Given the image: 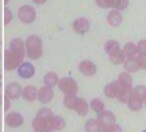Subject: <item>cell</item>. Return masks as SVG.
<instances>
[{
    "label": "cell",
    "mask_w": 146,
    "mask_h": 132,
    "mask_svg": "<svg viewBox=\"0 0 146 132\" xmlns=\"http://www.w3.org/2000/svg\"><path fill=\"white\" fill-rule=\"evenodd\" d=\"M25 51L26 56L31 60H36L42 56V39L38 35H29L25 41Z\"/></svg>",
    "instance_id": "6da1fadb"
},
{
    "label": "cell",
    "mask_w": 146,
    "mask_h": 132,
    "mask_svg": "<svg viewBox=\"0 0 146 132\" xmlns=\"http://www.w3.org/2000/svg\"><path fill=\"white\" fill-rule=\"evenodd\" d=\"M26 55L24 54H20V52L12 51V50H7L5 54H4V68L7 71H13V69H17L21 63H24V58Z\"/></svg>",
    "instance_id": "7a4b0ae2"
},
{
    "label": "cell",
    "mask_w": 146,
    "mask_h": 132,
    "mask_svg": "<svg viewBox=\"0 0 146 132\" xmlns=\"http://www.w3.org/2000/svg\"><path fill=\"white\" fill-rule=\"evenodd\" d=\"M59 89L64 93V94H76L78 92V85H77L76 80L73 77H63L58 83Z\"/></svg>",
    "instance_id": "3957f363"
},
{
    "label": "cell",
    "mask_w": 146,
    "mask_h": 132,
    "mask_svg": "<svg viewBox=\"0 0 146 132\" xmlns=\"http://www.w3.org/2000/svg\"><path fill=\"white\" fill-rule=\"evenodd\" d=\"M36 17V12L31 5H22L18 9V19L24 24H31Z\"/></svg>",
    "instance_id": "277c9868"
},
{
    "label": "cell",
    "mask_w": 146,
    "mask_h": 132,
    "mask_svg": "<svg viewBox=\"0 0 146 132\" xmlns=\"http://www.w3.org/2000/svg\"><path fill=\"white\" fill-rule=\"evenodd\" d=\"M97 120H98V123L100 124L102 128L111 127L112 124L116 123V118H115V115H113V113H111V111H108V110H104V111H102V113L98 114Z\"/></svg>",
    "instance_id": "5b68a950"
},
{
    "label": "cell",
    "mask_w": 146,
    "mask_h": 132,
    "mask_svg": "<svg viewBox=\"0 0 146 132\" xmlns=\"http://www.w3.org/2000/svg\"><path fill=\"white\" fill-rule=\"evenodd\" d=\"M17 73L21 79H31L35 75V67L31 61H24L21 65L17 68Z\"/></svg>",
    "instance_id": "8992f818"
},
{
    "label": "cell",
    "mask_w": 146,
    "mask_h": 132,
    "mask_svg": "<svg viewBox=\"0 0 146 132\" xmlns=\"http://www.w3.org/2000/svg\"><path fill=\"white\" fill-rule=\"evenodd\" d=\"M5 124L8 127H12V128L21 127L24 124V118L17 111H11L9 114H7V117H5Z\"/></svg>",
    "instance_id": "52a82bcc"
},
{
    "label": "cell",
    "mask_w": 146,
    "mask_h": 132,
    "mask_svg": "<svg viewBox=\"0 0 146 132\" xmlns=\"http://www.w3.org/2000/svg\"><path fill=\"white\" fill-rule=\"evenodd\" d=\"M22 89L21 85L18 83H11L5 86V97H8L9 99H17L21 97L22 94Z\"/></svg>",
    "instance_id": "ba28073f"
},
{
    "label": "cell",
    "mask_w": 146,
    "mask_h": 132,
    "mask_svg": "<svg viewBox=\"0 0 146 132\" xmlns=\"http://www.w3.org/2000/svg\"><path fill=\"white\" fill-rule=\"evenodd\" d=\"M54 98V89L50 88V86H42L39 90H38V97L36 99L40 102V103H48L52 101Z\"/></svg>",
    "instance_id": "9c48e42d"
},
{
    "label": "cell",
    "mask_w": 146,
    "mask_h": 132,
    "mask_svg": "<svg viewBox=\"0 0 146 132\" xmlns=\"http://www.w3.org/2000/svg\"><path fill=\"white\" fill-rule=\"evenodd\" d=\"M89 29H90V22L85 17H78V19L74 20V22H73V30L78 34L88 33Z\"/></svg>",
    "instance_id": "30bf717a"
},
{
    "label": "cell",
    "mask_w": 146,
    "mask_h": 132,
    "mask_svg": "<svg viewBox=\"0 0 146 132\" xmlns=\"http://www.w3.org/2000/svg\"><path fill=\"white\" fill-rule=\"evenodd\" d=\"M78 69L82 75H85V76H93L95 75L97 72V65L90 60H82L80 61L78 64Z\"/></svg>",
    "instance_id": "8fae6325"
},
{
    "label": "cell",
    "mask_w": 146,
    "mask_h": 132,
    "mask_svg": "<svg viewBox=\"0 0 146 132\" xmlns=\"http://www.w3.org/2000/svg\"><path fill=\"white\" fill-rule=\"evenodd\" d=\"M127 105H128V107L131 109L132 111H140L141 109H142V106H143V99L140 98V97L133 92V89H132L131 97H129V99H128Z\"/></svg>",
    "instance_id": "7c38bea8"
},
{
    "label": "cell",
    "mask_w": 146,
    "mask_h": 132,
    "mask_svg": "<svg viewBox=\"0 0 146 132\" xmlns=\"http://www.w3.org/2000/svg\"><path fill=\"white\" fill-rule=\"evenodd\" d=\"M22 98L25 99V101L27 102H33L36 99V97H38V90H36L35 86L33 85H27L25 86L24 89H22Z\"/></svg>",
    "instance_id": "4fadbf2b"
},
{
    "label": "cell",
    "mask_w": 146,
    "mask_h": 132,
    "mask_svg": "<svg viewBox=\"0 0 146 132\" xmlns=\"http://www.w3.org/2000/svg\"><path fill=\"white\" fill-rule=\"evenodd\" d=\"M132 89L133 88H127V86H123L119 84V90H117V94H116V98L121 102V103H128V99L131 97Z\"/></svg>",
    "instance_id": "5bb4252c"
},
{
    "label": "cell",
    "mask_w": 146,
    "mask_h": 132,
    "mask_svg": "<svg viewBox=\"0 0 146 132\" xmlns=\"http://www.w3.org/2000/svg\"><path fill=\"white\" fill-rule=\"evenodd\" d=\"M121 21H123V16L119 11H116V9L110 11V13L107 15V22H108L111 26H113V28L119 26V25L121 24Z\"/></svg>",
    "instance_id": "9a60e30c"
},
{
    "label": "cell",
    "mask_w": 146,
    "mask_h": 132,
    "mask_svg": "<svg viewBox=\"0 0 146 132\" xmlns=\"http://www.w3.org/2000/svg\"><path fill=\"white\" fill-rule=\"evenodd\" d=\"M108 58H110V61H111L112 64L119 65V64H124L127 56H125L124 51H123L121 49H117L116 51H113L112 54H110Z\"/></svg>",
    "instance_id": "2e32d148"
},
{
    "label": "cell",
    "mask_w": 146,
    "mask_h": 132,
    "mask_svg": "<svg viewBox=\"0 0 146 132\" xmlns=\"http://www.w3.org/2000/svg\"><path fill=\"white\" fill-rule=\"evenodd\" d=\"M124 68L125 71L129 72V73H133V72H137L140 69V63H138V59L137 56L134 58H127L124 61Z\"/></svg>",
    "instance_id": "e0dca14e"
},
{
    "label": "cell",
    "mask_w": 146,
    "mask_h": 132,
    "mask_svg": "<svg viewBox=\"0 0 146 132\" xmlns=\"http://www.w3.org/2000/svg\"><path fill=\"white\" fill-rule=\"evenodd\" d=\"M36 118H39V119L44 120L47 124H48V128H50V124H51V120L52 118H54V113H52L51 109L48 107H42L38 110V113H36ZM51 129V128H50Z\"/></svg>",
    "instance_id": "ac0fdd59"
},
{
    "label": "cell",
    "mask_w": 146,
    "mask_h": 132,
    "mask_svg": "<svg viewBox=\"0 0 146 132\" xmlns=\"http://www.w3.org/2000/svg\"><path fill=\"white\" fill-rule=\"evenodd\" d=\"M117 90H119V83H117V80L112 81V83L107 84V85L104 86V95H106L107 98H116Z\"/></svg>",
    "instance_id": "d6986e66"
},
{
    "label": "cell",
    "mask_w": 146,
    "mask_h": 132,
    "mask_svg": "<svg viewBox=\"0 0 146 132\" xmlns=\"http://www.w3.org/2000/svg\"><path fill=\"white\" fill-rule=\"evenodd\" d=\"M9 50L26 55V51H25V42L21 41L20 38H15V39L11 41V43H9Z\"/></svg>",
    "instance_id": "ffe728a7"
},
{
    "label": "cell",
    "mask_w": 146,
    "mask_h": 132,
    "mask_svg": "<svg viewBox=\"0 0 146 132\" xmlns=\"http://www.w3.org/2000/svg\"><path fill=\"white\" fill-rule=\"evenodd\" d=\"M74 111H76L78 115L81 117H85L86 114L89 113V103L85 98H80L78 97V101H77V105L74 107Z\"/></svg>",
    "instance_id": "44dd1931"
},
{
    "label": "cell",
    "mask_w": 146,
    "mask_h": 132,
    "mask_svg": "<svg viewBox=\"0 0 146 132\" xmlns=\"http://www.w3.org/2000/svg\"><path fill=\"white\" fill-rule=\"evenodd\" d=\"M59 80H60V79L58 77L56 72H47V73L44 75V77H43V83H44V85L50 86V88H54L55 85H58Z\"/></svg>",
    "instance_id": "7402d4cb"
},
{
    "label": "cell",
    "mask_w": 146,
    "mask_h": 132,
    "mask_svg": "<svg viewBox=\"0 0 146 132\" xmlns=\"http://www.w3.org/2000/svg\"><path fill=\"white\" fill-rule=\"evenodd\" d=\"M117 81H119L120 85L127 86V88H132V85H133V77H132V75L127 71L121 72V73L119 75Z\"/></svg>",
    "instance_id": "603a6c76"
},
{
    "label": "cell",
    "mask_w": 146,
    "mask_h": 132,
    "mask_svg": "<svg viewBox=\"0 0 146 132\" xmlns=\"http://www.w3.org/2000/svg\"><path fill=\"white\" fill-rule=\"evenodd\" d=\"M65 127V120H64V118L59 117V115H54V118H52L51 120V124H50V128H51V131H61V129Z\"/></svg>",
    "instance_id": "cb8c5ba5"
},
{
    "label": "cell",
    "mask_w": 146,
    "mask_h": 132,
    "mask_svg": "<svg viewBox=\"0 0 146 132\" xmlns=\"http://www.w3.org/2000/svg\"><path fill=\"white\" fill-rule=\"evenodd\" d=\"M78 101V97L76 94H64V106L68 110H74Z\"/></svg>",
    "instance_id": "d4e9b609"
},
{
    "label": "cell",
    "mask_w": 146,
    "mask_h": 132,
    "mask_svg": "<svg viewBox=\"0 0 146 132\" xmlns=\"http://www.w3.org/2000/svg\"><path fill=\"white\" fill-rule=\"evenodd\" d=\"M123 51H124V54H125L127 58H134V56L138 55V52H137V45L136 43H133V42L125 43Z\"/></svg>",
    "instance_id": "484cf974"
},
{
    "label": "cell",
    "mask_w": 146,
    "mask_h": 132,
    "mask_svg": "<svg viewBox=\"0 0 146 132\" xmlns=\"http://www.w3.org/2000/svg\"><path fill=\"white\" fill-rule=\"evenodd\" d=\"M89 107L97 114H99V113H102V111L106 110V109H104V102L99 98H93L91 99L90 103H89Z\"/></svg>",
    "instance_id": "4316f807"
},
{
    "label": "cell",
    "mask_w": 146,
    "mask_h": 132,
    "mask_svg": "<svg viewBox=\"0 0 146 132\" xmlns=\"http://www.w3.org/2000/svg\"><path fill=\"white\" fill-rule=\"evenodd\" d=\"M33 128L35 132H43V131H47V129L51 131V129L48 128V124H47L44 120L39 119V118H36V117H35V119L33 120Z\"/></svg>",
    "instance_id": "83f0119b"
},
{
    "label": "cell",
    "mask_w": 146,
    "mask_h": 132,
    "mask_svg": "<svg viewBox=\"0 0 146 132\" xmlns=\"http://www.w3.org/2000/svg\"><path fill=\"white\" fill-rule=\"evenodd\" d=\"M85 129L86 132H100L102 127H100L97 119H89L85 124Z\"/></svg>",
    "instance_id": "f1b7e54d"
},
{
    "label": "cell",
    "mask_w": 146,
    "mask_h": 132,
    "mask_svg": "<svg viewBox=\"0 0 146 132\" xmlns=\"http://www.w3.org/2000/svg\"><path fill=\"white\" fill-rule=\"evenodd\" d=\"M117 49H120V46H119V43L116 42V41H107L106 45H104V51L107 52V54H112L113 51H116Z\"/></svg>",
    "instance_id": "f546056e"
},
{
    "label": "cell",
    "mask_w": 146,
    "mask_h": 132,
    "mask_svg": "<svg viewBox=\"0 0 146 132\" xmlns=\"http://www.w3.org/2000/svg\"><path fill=\"white\" fill-rule=\"evenodd\" d=\"M128 3H129L128 0H112V8L120 12L121 9H125V8H127Z\"/></svg>",
    "instance_id": "4dcf8cb0"
},
{
    "label": "cell",
    "mask_w": 146,
    "mask_h": 132,
    "mask_svg": "<svg viewBox=\"0 0 146 132\" xmlns=\"http://www.w3.org/2000/svg\"><path fill=\"white\" fill-rule=\"evenodd\" d=\"M133 92L136 93L140 98H142V99H145V97H146V86H143V85H137L136 88H133Z\"/></svg>",
    "instance_id": "1f68e13d"
},
{
    "label": "cell",
    "mask_w": 146,
    "mask_h": 132,
    "mask_svg": "<svg viewBox=\"0 0 146 132\" xmlns=\"http://www.w3.org/2000/svg\"><path fill=\"white\" fill-rule=\"evenodd\" d=\"M95 3H97L98 7L104 8V9H107V8H112V0H95Z\"/></svg>",
    "instance_id": "d6a6232c"
},
{
    "label": "cell",
    "mask_w": 146,
    "mask_h": 132,
    "mask_svg": "<svg viewBox=\"0 0 146 132\" xmlns=\"http://www.w3.org/2000/svg\"><path fill=\"white\" fill-rule=\"evenodd\" d=\"M137 52H138V55L146 54V39H142L137 43Z\"/></svg>",
    "instance_id": "836d02e7"
},
{
    "label": "cell",
    "mask_w": 146,
    "mask_h": 132,
    "mask_svg": "<svg viewBox=\"0 0 146 132\" xmlns=\"http://www.w3.org/2000/svg\"><path fill=\"white\" fill-rule=\"evenodd\" d=\"M12 19H13V16H12V12L8 9V8H5L4 9V24H9V22L12 21Z\"/></svg>",
    "instance_id": "e575fe53"
},
{
    "label": "cell",
    "mask_w": 146,
    "mask_h": 132,
    "mask_svg": "<svg viewBox=\"0 0 146 132\" xmlns=\"http://www.w3.org/2000/svg\"><path fill=\"white\" fill-rule=\"evenodd\" d=\"M137 59H138V63H140V69H146V54H142V55H137Z\"/></svg>",
    "instance_id": "d590c367"
},
{
    "label": "cell",
    "mask_w": 146,
    "mask_h": 132,
    "mask_svg": "<svg viewBox=\"0 0 146 132\" xmlns=\"http://www.w3.org/2000/svg\"><path fill=\"white\" fill-rule=\"evenodd\" d=\"M107 128H108L111 132H123L121 127L119 126V124H116V123H115V124H112L111 127H107Z\"/></svg>",
    "instance_id": "8d00e7d4"
},
{
    "label": "cell",
    "mask_w": 146,
    "mask_h": 132,
    "mask_svg": "<svg viewBox=\"0 0 146 132\" xmlns=\"http://www.w3.org/2000/svg\"><path fill=\"white\" fill-rule=\"evenodd\" d=\"M4 101H5V106H4V109H5V110H8V109H9V101H11V99H9L8 97H4Z\"/></svg>",
    "instance_id": "74e56055"
},
{
    "label": "cell",
    "mask_w": 146,
    "mask_h": 132,
    "mask_svg": "<svg viewBox=\"0 0 146 132\" xmlns=\"http://www.w3.org/2000/svg\"><path fill=\"white\" fill-rule=\"evenodd\" d=\"M33 1H34L35 4H39V5H40V4H44L47 0H33Z\"/></svg>",
    "instance_id": "f35d334b"
},
{
    "label": "cell",
    "mask_w": 146,
    "mask_h": 132,
    "mask_svg": "<svg viewBox=\"0 0 146 132\" xmlns=\"http://www.w3.org/2000/svg\"><path fill=\"white\" fill-rule=\"evenodd\" d=\"M143 105H146V97H145V99H143Z\"/></svg>",
    "instance_id": "ab89813d"
},
{
    "label": "cell",
    "mask_w": 146,
    "mask_h": 132,
    "mask_svg": "<svg viewBox=\"0 0 146 132\" xmlns=\"http://www.w3.org/2000/svg\"><path fill=\"white\" fill-rule=\"evenodd\" d=\"M8 1H9V0H4V3H5V4H7V3H8Z\"/></svg>",
    "instance_id": "60d3db41"
},
{
    "label": "cell",
    "mask_w": 146,
    "mask_h": 132,
    "mask_svg": "<svg viewBox=\"0 0 146 132\" xmlns=\"http://www.w3.org/2000/svg\"><path fill=\"white\" fill-rule=\"evenodd\" d=\"M142 132H146V129H143V131H142Z\"/></svg>",
    "instance_id": "b9f144b4"
}]
</instances>
